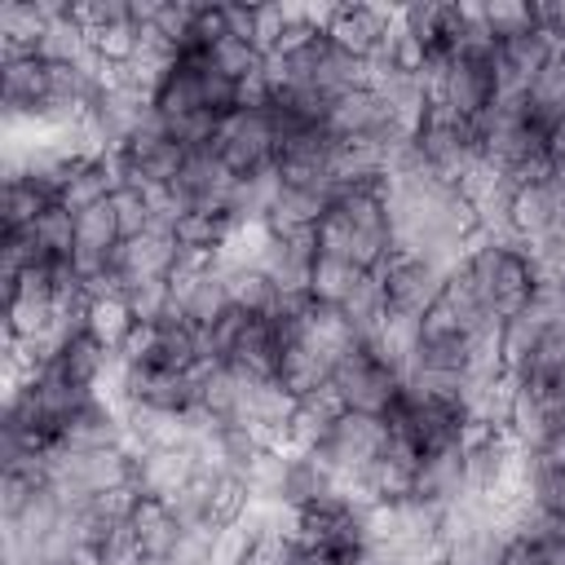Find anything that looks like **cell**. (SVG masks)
Masks as SVG:
<instances>
[{"mask_svg":"<svg viewBox=\"0 0 565 565\" xmlns=\"http://www.w3.org/2000/svg\"><path fill=\"white\" fill-rule=\"evenodd\" d=\"M463 274L472 278V287H477V296H481V305H486V313L494 322H508V318L525 313L530 300L543 287L530 247H521L512 238H499V234H481L468 247Z\"/></svg>","mask_w":565,"mask_h":565,"instance_id":"cell-1","label":"cell"},{"mask_svg":"<svg viewBox=\"0 0 565 565\" xmlns=\"http://www.w3.org/2000/svg\"><path fill=\"white\" fill-rule=\"evenodd\" d=\"M388 446H393V433H388L384 415L340 411V419L331 424V433L322 437V446L313 455L327 463V472L340 481V490L362 503V477L375 468V459L388 455Z\"/></svg>","mask_w":565,"mask_h":565,"instance_id":"cell-2","label":"cell"},{"mask_svg":"<svg viewBox=\"0 0 565 565\" xmlns=\"http://www.w3.org/2000/svg\"><path fill=\"white\" fill-rule=\"evenodd\" d=\"M216 159L225 163V172L234 181H252V177H269L274 159H278V124L269 106H238L234 115L221 119L216 137H212Z\"/></svg>","mask_w":565,"mask_h":565,"instance_id":"cell-3","label":"cell"},{"mask_svg":"<svg viewBox=\"0 0 565 565\" xmlns=\"http://www.w3.org/2000/svg\"><path fill=\"white\" fill-rule=\"evenodd\" d=\"M331 388L344 402V411H366V415H388L393 402L406 388V375L397 366H388L371 344H358L353 353H344L331 371Z\"/></svg>","mask_w":565,"mask_h":565,"instance_id":"cell-4","label":"cell"},{"mask_svg":"<svg viewBox=\"0 0 565 565\" xmlns=\"http://www.w3.org/2000/svg\"><path fill=\"white\" fill-rule=\"evenodd\" d=\"M185 159H190V146H181V141L154 119V124L137 128V132L115 150L119 185H137V190H163V185H177Z\"/></svg>","mask_w":565,"mask_h":565,"instance_id":"cell-5","label":"cell"},{"mask_svg":"<svg viewBox=\"0 0 565 565\" xmlns=\"http://www.w3.org/2000/svg\"><path fill=\"white\" fill-rule=\"evenodd\" d=\"M446 265H437L433 256H419V252H388V260L375 269V282H380V296H384V309L388 313H402V318H419L441 282H446Z\"/></svg>","mask_w":565,"mask_h":565,"instance_id":"cell-6","label":"cell"},{"mask_svg":"<svg viewBox=\"0 0 565 565\" xmlns=\"http://www.w3.org/2000/svg\"><path fill=\"white\" fill-rule=\"evenodd\" d=\"M561 190L552 177H534V181H512L508 185V199H503V212H499V230L503 238L521 243V247H539L543 238L556 234V221H561Z\"/></svg>","mask_w":565,"mask_h":565,"instance_id":"cell-7","label":"cell"},{"mask_svg":"<svg viewBox=\"0 0 565 565\" xmlns=\"http://www.w3.org/2000/svg\"><path fill=\"white\" fill-rule=\"evenodd\" d=\"M397 26V9H380V4H335L327 18V40L353 57V62H375L388 44Z\"/></svg>","mask_w":565,"mask_h":565,"instance_id":"cell-8","label":"cell"},{"mask_svg":"<svg viewBox=\"0 0 565 565\" xmlns=\"http://www.w3.org/2000/svg\"><path fill=\"white\" fill-rule=\"evenodd\" d=\"M177 265H181V247H177L172 230H146V234H132L119 243L110 274L119 282V291H132L146 282H168L177 274Z\"/></svg>","mask_w":565,"mask_h":565,"instance_id":"cell-9","label":"cell"},{"mask_svg":"<svg viewBox=\"0 0 565 565\" xmlns=\"http://www.w3.org/2000/svg\"><path fill=\"white\" fill-rule=\"evenodd\" d=\"M124 525H128V534H132V543H137V552L146 561H168V565H172V556L181 552V543L190 534V525L181 521V512H177L172 499L141 494V490L132 494Z\"/></svg>","mask_w":565,"mask_h":565,"instance_id":"cell-10","label":"cell"},{"mask_svg":"<svg viewBox=\"0 0 565 565\" xmlns=\"http://www.w3.org/2000/svg\"><path fill=\"white\" fill-rule=\"evenodd\" d=\"M0 79H4V119L9 124L49 119V62L40 53L0 57Z\"/></svg>","mask_w":565,"mask_h":565,"instance_id":"cell-11","label":"cell"},{"mask_svg":"<svg viewBox=\"0 0 565 565\" xmlns=\"http://www.w3.org/2000/svg\"><path fill=\"white\" fill-rule=\"evenodd\" d=\"M556 53H561V49H556L552 31H543V22H539L534 31H521V35H512V40H499V44H494L499 97H516V93H525V88L539 79V71H543Z\"/></svg>","mask_w":565,"mask_h":565,"instance_id":"cell-12","label":"cell"},{"mask_svg":"<svg viewBox=\"0 0 565 565\" xmlns=\"http://www.w3.org/2000/svg\"><path fill=\"white\" fill-rule=\"evenodd\" d=\"M137 331H141V318H137V309H132L128 291L110 287V291L88 296V309H84V335H88L102 353L119 358V353L132 344V335H137Z\"/></svg>","mask_w":565,"mask_h":565,"instance_id":"cell-13","label":"cell"},{"mask_svg":"<svg viewBox=\"0 0 565 565\" xmlns=\"http://www.w3.org/2000/svg\"><path fill=\"white\" fill-rule=\"evenodd\" d=\"M203 472L194 446H168V450H146L137 455V477L132 486L141 494H159V499H181L190 490V481Z\"/></svg>","mask_w":565,"mask_h":565,"instance_id":"cell-14","label":"cell"},{"mask_svg":"<svg viewBox=\"0 0 565 565\" xmlns=\"http://www.w3.org/2000/svg\"><path fill=\"white\" fill-rule=\"evenodd\" d=\"M115 190H119L115 154H79V159H71V168L62 172L57 203H62L71 216H79V212H88L93 203H106Z\"/></svg>","mask_w":565,"mask_h":565,"instance_id":"cell-15","label":"cell"},{"mask_svg":"<svg viewBox=\"0 0 565 565\" xmlns=\"http://www.w3.org/2000/svg\"><path fill=\"white\" fill-rule=\"evenodd\" d=\"M278 322V318H274ZM278 335H282V353H278V371H274V380L300 402V397H309V393H318V388H327L331 384V362L322 358V353H313L305 340H296L282 322H278Z\"/></svg>","mask_w":565,"mask_h":565,"instance_id":"cell-16","label":"cell"},{"mask_svg":"<svg viewBox=\"0 0 565 565\" xmlns=\"http://www.w3.org/2000/svg\"><path fill=\"white\" fill-rule=\"evenodd\" d=\"M344 402L335 397V388H318L309 397H300L291 406V419H287V455H313L322 446V437L331 433V424L340 419Z\"/></svg>","mask_w":565,"mask_h":565,"instance_id":"cell-17","label":"cell"},{"mask_svg":"<svg viewBox=\"0 0 565 565\" xmlns=\"http://www.w3.org/2000/svg\"><path fill=\"white\" fill-rule=\"evenodd\" d=\"M234 212L225 207H185L172 225V238L181 247V256H194V260H216L230 230H234Z\"/></svg>","mask_w":565,"mask_h":565,"instance_id":"cell-18","label":"cell"},{"mask_svg":"<svg viewBox=\"0 0 565 565\" xmlns=\"http://www.w3.org/2000/svg\"><path fill=\"white\" fill-rule=\"evenodd\" d=\"M366 278H371V274H366L362 265L340 260V256H327V252H313V265H309V278H305V296H309L313 305L344 309V305L362 291Z\"/></svg>","mask_w":565,"mask_h":565,"instance_id":"cell-19","label":"cell"},{"mask_svg":"<svg viewBox=\"0 0 565 565\" xmlns=\"http://www.w3.org/2000/svg\"><path fill=\"white\" fill-rule=\"evenodd\" d=\"M252 508V486L243 472H207L203 486V508H199V530H225L238 525Z\"/></svg>","mask_w":565,"mask_h":565,"instance_id":"cell-20","label":"cell"},{"mask_svg":"<svg viewBox=\"0 0 565 565\" xmlns=\"http://www.w3.org/2000/svg\"><path fill=\"white\" fill-rule=\"evenodd\" d=\"M53 203H57V190L44 177H35V172H9L4 177L0 221H4V230H31Z\"/></svg>","mask_w":565,"mask_h":565,"instance_id":"cell-21","label":"cell"},{"mask_svg":"<svg viewBox=\"0 0 565 565\" xmlns=\"http://www.w3.org/2000/svg\"><path fill=\"white\" fill-rule=\"evenodd\" d=\"M225 274V287H230V305L247 309V313H260V318H274L278 305H282V287L260 269V265H247V269H221Z\"/></svg>","mask_w":565,"mask_h":565,"instance_id":"cell-22","label":"cell"},{"mask_svg":"<svg viewBox=\"0 0 565 565\" xmlns=\"http://www.w3.org/2000/svg\"><path fill=\"white\" fill-rule=\"evenodd\" d=\"M525 110L543 124V128H556L565 119V53H556L539 79L525 88Z\"/></svg>","mask_w":565,"mask_h":565,"instance_id":"cell-23","label":"cell"},{"mask_svg":"<svg viewBox=\"0 0 565 565\" xmlns=\"http://www.w3.org/2000/svg\"><path fill=\"white\" fill-rule=\"evenodd\" d=\"M477 18H481L486 35L499 44V40L521 35V31H534L539 26V4H525V0H490V4H477Z\"/></svg>","mask_w":565,"mask_h":565,"instance_id":"cell-24","label":"cell"},{"mask_svg":"<svg viewBox=\"0 0 565 565\" xmlns=\"http://www.w3.org/2000/svg\"><path fill=\"white\" fill-rule=\"evenodd\" d=\"M207 62H212L221 75H230L234 84H247V79L265 75V62H269V57H265L252 40H243V35H225L221 44H212Z\"/></svg>","mask_w":565,"mask_h":565,"instance_id":"cell-25","label":"cell"},{"mask_svg":"<svg viewBox=\"0 0 565 565\" xmlns=\"http://www.w3.org/2000/svg\"><path fill=\"white\" fill-rule=\"evenodd\" d=\"M296 18H300V4H252V44L265 57H274Z\"/></svg>","mask_w":565,"mask_h":565,"instance_id":"cell-26","label":"cell"},{"mask_svg":"<svg viewBox=\"0 0 565 565\" xmlns=\"http://www.w3.org/2000/svg\"><path fill=\"white\" fill-rule=\"evenodd\" d=\"M252 539H256V530L243 521L225 525V530H207V565H243Z\"/></svg>","mask_w":565,"mask_h":565,"instance_id":"cell-27","label":"cell"},{"mask_svg":"<svg viewBox=\"0 0 565 565\" xmlns=\"http://www.w3.org/2000/svg\"><path fill=\"white\" fill-rule=\"evenodd\" d=\"M110 199H115V212H119L124 238L154 230V212H150V199H146V190H137V185H119Z\"/></svg>","mask_w":565,"mask_h":565,"instance_id":"cell-28","label":"cell"},{"mask_svg":"<svg viewBox=\"0 0 565 565\" xmlns=\"http://www.w3.org/2000/svg\"><path fill=\"white\" fill-rule=\"evenodd\" d=\"M296 556H300L296 534L265 530V534H256V539H252V547H247L243 565H296Z\"/></svg>","mask_w":565,"mask_h":565,"instance_id":"cell-29","label":"cell"},{"mask_svg":"<svg viewBox=\"0 0 565 565\" xmlns=\"http://www.w3.org/2000/svg\"><path fill=\"white\" fill-rule=\"evenodd\" d=\"M539 22H543V31H552V40H556V49H561V40H565V0L539 4Z\"/></svg>","mask_w":565,"mask_h":565,"instance_id":"cell-30","label":"cell"},{"mask_svg":"<svg viewBox=\"0 0 565 565\" xmlns=\"http://www.w3.org/2000/svg\"><path fill=\"white\" fill-rule=\"evenodd\" d=\"M296 565H344V561H335V556H327V552H313V547H300Z\"/></svg>","mask_w":565,"mask_h":565,"instance_id":"cell-31","label":"cell"}]
</instances>
